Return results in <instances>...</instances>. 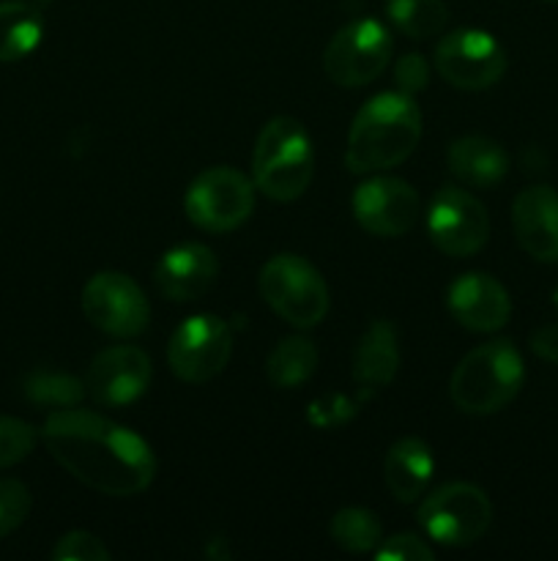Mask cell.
<instances>
[{
  "label": "cell",
  "instance_id": "obj_1",
  "mask_svg": "<svg viewBox=\"0 0 558 561\" xmlns=\"http://www.w3.org/2000/svg\"><path fill=\"white\" fill-rule=\"evenodd\" d=\"M49 455L74 480L104 496H137L156 474L148 442L93 411H55L42 431Z\"/></svg>",
  "mask_w": 558,
  "mask_h": 561
},
{
  "label": "cell",
  "instance_id": "obj_2",
  "mask_svg": "<svg viewBox=\"0 0 558 561\" xmlns=\"http://www.w3.org/2000/svg\"><path fill=\"white\" fill-rule=\"evenodd\" d=\"M421 113L408 93H377L356 113L348 131L345 164L350 173H381L397 168L416 151Z\"/></svg>",
  "mask_w": 558,
  "mask_h": 561
},
{
  "label": "cell",
  "instance_id": "obj_3",
  "mask_svg": "<svg viewBox=\"0 0 558 561\" xmlns=\"http://www.w3.org/2000/svg\"><path fill=\"white\" fill-rule=\"evenodd\" d=\"M523 356L512 340H492L470 351L452 373L449 394L463 414L487 416L507 409L523 389Z\"/></svg>",
  "mask_w": 558,
  "mask_h": 561
},
{
  "label": "cell",
  "instance_id": "obj_4",
  "mask_svg": "<svg viewBox=\"0 0 558 561\" xmlns=\"http://www.w3.org/2000/svg\"><path fill=\"white\" fill-rule=\"evenodd\" d=\"M315 173V151L304 126L277 115L260 129L252 153L255 186L277 203L299 201Z\"/></svg>",
  "mask_w": 558,
  "mask_h": 561
},
{
  "label": "cell",
  "instance_id": "obj_5",
  "mask_svg": "<svg viewBox=\"0 0 558 561\" xmlns=\"http://www.w3.org/2000/svg\"><path fill=\"white\" fill-rule=\"evenodd\" d=\"M260 296L279 318L299 329H312L326 318L328 312V288L321 272L310 261L299 255H274L263 266Z\"/></svg>",
  "mask_w": 558,
  "mask_h": 561
},
{
  "label": "cell",
  "instance_id": "obj_6",
  "mask_svg": "<svg viewBox=\"0 0 558 561\" xmlns=\"http://www.w3.org/2000/svg\"><path fill=\"white\" fill-rule=\"evenodd\" d=\"M419 526L430 540L438 546L465 548L474 546L476 540L485 537L492 520V504L481 488L468 485V482H452L421 502Z\"/></svg>",
  "mask_w": 558,
  "mask_h": 561
},
{
  "label": "cell",
  "instance_id": "obj_7",
  "mask_svg": "<svg viewBox=\"0 0 558 561\" xmlns=\"http://www.w3.org/2000/svg\"><path fill=\"white\" fill-rule=\"evenodd\" d=\"M255 208V184L233 168L202 170L189 184L184 211L206 233H230L249 219Z\"/></svg>",
  "mask_w": 558,
  "mask_h": 561
},
{
  "label": "cell",
  "instance_id": "obj_8",
  "mask_svg": "<svg viewBox=\"0 0 558 561\" xmlns=\"http://www.w3.org/2000/svg\"><path fill=\"white\" fill-rule=\"evenodd\" d=\"M392 58V36L377 20H353L334 33L323 71L339 88H361L381 77Z\"/></svg>",
  "mask_w": 558,
  "mask_h": 561
},
{
  "label": "cell",
  "instance_id": "obj_9",
  "mask_svg": "<svg viewBox=\"0 0 558 561\" xmlns=\"http://www.w3.org/2000/svg\"><path fill=\"white\" fill-rule=\"evenodd\" d=\"M82 312L98 332L118 340L140 337L151 321L146 294L120 272H98L82 288Z\"/></svg>",
  "mask_w": 558,
  "mask_h": 561
},
{
  "label": "cell",
  "instance_id": "obj_10",
  "mask_svg": "<svg viewBox=\"0 0 558 561\" xmlns=\"http://www.w3.org/2000/svg\"><path fill=\"white\" fill-rule=\"evenodd\" d=\"M233 356V332L219 316H191L173 332L167 365L181 381L206 383L228 367Z\"/></svg>",
  "mask_w": 558,
  "mask_h": 561
},
{
  "label": "cell",
  "instance_id": "obj_11",
  "mask_svg": "<svg viewBox=\"0 0 558 561\" xmlns=\"http://www.w3.org/2000/svg\"><path fill=\"white\" fill-rule=\"evenodd\" d=\"M435 69L460 91H485L507 71V53L487 31L460 27L438 42Z\"/></svg>",
  "mask_w": 558,
  "mask_h": 561
},
{
  "label": "cell",
  "instance_id": "obj_12",
  "mask_svg": "<svg viewBox=\"0 0 558 561\" xmlns=\"http://www.w3.org/2000/svg\"><path fill=\"white\" fill-rule=\"evenodd\" d=\"M427 230L443 255L468 257L476 255L490 239V217L481 201H476L468 190L443 186L430 203Z\"/></svg>",
  "mask_w": 558,
  "mask_h": 561
},
{
  "label": "cell",
  "instance_id": "obj_13",
  "mask_svg": "<svg viewBox=\"0 0 558 561\" xmlns=\"http://www.w3.org/2000/svg\"><path fill=\"white\" fill-rule=\"evenodd\" d=\"M353 214L367 233L397 239L414 228L419 217V195L408 181L377 175L356 190Z\"/></svg>",
  "mask_w": 558,
  "mask_h": 561
},
{
  "label": "cell",
  "instance_id": "obj_14",
  "mask_svg": "<svg viewBox=\"0 0 558 561\" xmlns=\"http://www.w3.org/2000/svg\"><path fill=\"white\" fill-rule=\"evenodd\" d=\"M151 383V356L137 345H109L91 362L85 389L104 409H120L140 398Z\"/></svg>",
  "mask_w": 558,
  "mask_h": 561
},
{
  "label": "cell",
  "instance_id": "obj_15",
  "mask_svg": "<svg viewBox=\"0 0 558 561\" xmlns=\"http://www.w3.org/2000/svg\"><path fill=\"white\" fill-rule=\"evenodd\" d=\"M449 310L457 318L460 327L487 334L507 327L512 316V299L507 288L490 274L470 272L454 279L449 288Z\"/></svg>",
  "mask_w": 558,
  "mask_h": 561
},
{
  "label": "cell",
  "instance_id": "obj_16",
  "mask_svg": "<svg viewBox=\"0 0 558 561\" xmlns=\"http://www.w3.org/2000/svg\"><path fill=\"white\" fill-rule=\"evenodd\" d=\"M512 225L520 247L534 261L558 263V192L528 186L512 203Z\"/></svg>",
  "mask_w": 558,
  "mask_h": 561
},
{
  "label": "cell",
  "instance_id": "obj_17",
  "mask_svg": "<svg viewBox=\"0 0 558 561\" xmlns=\"http://www.w3.org/2000/svg\"><path fill=\"white\" fill-rule=\"evenodd\" d=\"M219 263L206 244L186 241L162 255L153 272L159 294L170 301H195L213 285Z\"/></svg>",
  "mask_w": 558,
  "mask_h": 561
},
{
  "label": "cell",
  "instance_id": "obj_18",
  "mask_svg": "<svg viewBox=\"0 0 558 561\" xmlns=\"http://www.w3.org/2000/svg\"><path fill=\"white\" fill-rule=\"evenodd\" d=\"M399 370V340L392 321H375L359 340L353 354V381L361 392L375 394L394 381Z\"/></svg>",
  "mask_w": 558,
  "mask_h": 561
},
{
  "label": "cell",
  "instance_id": "obj_19",
  "mask_svg": "<svg viewBox=\"0 0 558 561\" xmlns=\"http://www.w3.org/2000/svg\"><path fill=\"white\" fill-rule=\"evenodd\" d=\"M449 170L454 179L474 190H490L509 173V157L496 140L481 135L460 137L449 146Z\"/></svg>",
  "mask_w": 558,
  "mask_h": 561
},
{
  "label": "cell",
  "instance_id": "obj_20",
  "mask_svg": "<svg viewBox=\"0 0 558 561\" xmlns=\"http://www.w3.org/2000/svg\"><path fill=\"white\" fill-rule=\"evenodd\" d=\"M386 485L399 504H410L430 485L435 460L421 438H399L386 455Z\"/></svg>",
  "mask_w": 558,
  "mask_h": 561
},
{
  "label": "cell",
  "instance_id": "obj_21",
  "mask_svg": "<svg viewBox=\"0 0 558 561\" xmlns=\"http://www.w3.org/2000/svg\"><path fill=\"white\" fill-rule=\"evenodd\" d=\"M44 36V22L33 5L20 0L0 3V64L22 60L38 47Z\"/></svg>",
  "mask_w": 558,
  "mask_h": 561
},
{
  "label": "cell",
  "instance_id": "obj_22",
  "mask_svg": "<svg viewBox=\"0 0 558 561\" xmlns=\"http://www.w3.org/2000/svg\"><path fill=\"white\" fill-rule=\"evenodd\" d=\"M317 370V348L306 337H284L274 345L266 362L268 381L277 389H295L310 381Z\"/></svg>",
  "mask_w": 558,
  "mask_h": 561
},
{
  "label": "cell",
  "instance_id": "obj_23",
  "mask_svg": "<svg viewBox=\"0 0 558 561\" xmlns=\"http://www.w3.org/2000/svg\"><path fill=\"white\" fill-rule=\"evenodd\" d=\"M386 14L399 33L416 42L438 36L449 22L443 0H386Z\"/></svg>",
  "mask_w": 558,
  "mask_h": 561
},
{
  "label": "cell",
  "instance_id": "obj_24",
  "mask_svg": "<svg viewBox=\"0 0 558 561\" xmlns=\"http://www.w3.org/2000/svg\"><path fill=\"white\" fill-rule=\"evenodd\" d=\"M328 531H332V540L337 542V548L348 553H370L383 540V526L377 515L361 507L339 510L332 518Z\"/></svg>",
  "mask_w": 558,
  "mask_h": 561
},
{
  "label": "cell",
  "instance_id": "obj_25",
  "mask_svg": "<svg viewBox=\"0 0 558 561\" xmlns=\"http://www.w3.org/2000/svg\"><path fill=\"white\" fill-rule=\"evenodd\" d=\"M25 398L42 409H77L85 398V383L69 373L38 370L25 381Z\"/></svg>",
  "mask_w": 558,
  "mask_h": 561
},
{
  "label": "cell",
  "instance_id": "obj_26",
  "mask_svg": "<svg viewBox=\"0 0 558 561\" xmlns=\"http://www.w3.org/2000/svg\"><path fill=\"white\" fill-rule=\"evenodd\" d=\"M36 447V431L16 416H0V469L20 463Z\"/></svg>",
  "mask_w": 558,
  "mask_h": 561
},
{
  "label": "cell",
  "instance_id": "obj_27",
  "mask_svg": "<svg viewBox=\"0 0 558 561\" xmlns=\"http://www.w3.org/2000/svg\"><path fill=\"white\" fill-rule=\"evenodd\" d=\"M31 515V491L20 480H0V537L11 535Z\"/></svg>",
  "mask_w": 558,
  "mask_h": 561
},
{
  "label": "cell",
  "instance_id": "obj_28",
  "mask_svg": "<svg viewBox=\"0 0 558 561\" xmlns=\"http://www.w3.org/2000/svg\"><path fill=\"white\" fill-rule=\"evenodd\" d=\"M55 561H107L109 551L91 531H69L53 548Z\"/></svg>",
  "mask_w": 558,
  "mask_h": 561
},
{
  "label": "cell",
  "instance_id": "obj_29",
  "mask_svg": "<svg viewBox=\"0 0 558 561\" xmlns=\"http://www.w3.org/2000/svg\"><path fill=\"white\" fill-rule=\"evenodd\" d=\"M377 561H432L435 553L425 540L414 535H394L388 540H381L375 551Z\"/></svg>",
  "mask_w": 558,
  "mask_h": 561
},
{
  "label": "cell",
  "instance_id": "obj_30",
  "mask_svg": "<svg viewBox=\"0 0 558 561\" xmlns=\"http://www.w3.org/2000/svg\"><path fill=\"white\" fill-rule=\"evenodd\" d=\"M394 80H397L399 91L414 96L421 88H427V80H430V64L421 53H408L397 60L394 66Z\"/></svg>",
  "mask_w": 558,
  "mask_h": 561
},
{
  "label": "cell",
  "instance_id": "obj_31",
  "mask_svg": "<svg viewBox=\"0 0 558 561\" xmlns=\"http://www.w3.org/2000/svg\"><path fill=\"white\" fill-rule=\"evenodd\" d=\"M531 348L539 359L553 362L558 365V327L556 323H547V327H539L534 334H531Z\"/></svg>",
  "mask_w": 558,
  "mask_h": 561
},
{
  "label": "cell",
  "instance_id": "obj_32",
  "mask_svg": "<svg viewBox=\"0 0 558 561\" xmlns=\"http://www.w3.org/2000/svg\"><path fill=\"white\" fill-rule=\"evenodd\" d=\"M553 305H556V310H558V288H556V294H553Z\"/></svg>",
  "mask_w": 558,
  "mask_h": 561
},
{
  "label": "cell",
  "instance_id": "obj_33",
  "mask_svg": "<svg viewBox=\"0 0 558 561\" xmlns=\"http://www.w3.org/2000/svg\"><path fill=\"white\" fill-rule=\"evenodd\" d=\"M545 3H558V0H545Z\"/></svg>",
  "mask_w": 558,
  "mask_h": 561
}]
</instances>
